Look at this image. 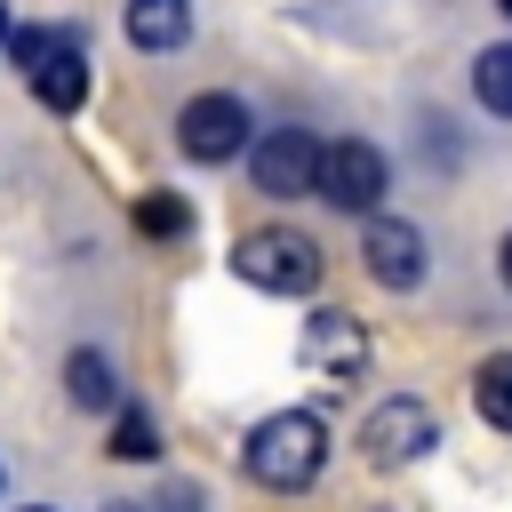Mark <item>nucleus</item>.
Wrapping results in <instances>:
<instances>
[{
    "mask_svg": "<svg viewBox=\"0 0 512 512\" xmlns=\"http://www.w3.org/2000/svg\"><path fill=\"white\" fill-rule=\"evenodd\" d=\"M24 512H48V504H24Z\"/></svg>",
    "mask_w": 512,
    "mask_h": 512,
    "instance_id": "22",
    "label": "nucleus"
},
{
    "mask_svg": "<svg viewBox=\"0 0 512 512\" xmlns=\"http://www.w3.org/2000/svg\"><path fill=\"white\" fill-rule=\"evenodd\" d=\"M104 456H120V464H152V456H160V432H152V416L120 408V416H112V440H104Z\"/></svg>",
    "mask_w": 512,
    "mask_h": 512,
    "instance_id": "15",
    "label": "nucleus"
},
{
    "mask_svg": "<svg viewBox=\"0 0 512 512\" xmlns=\"http://www.w3.org/2000/svg\"><path fill=\"white\" fill-rule=\"evenodd\" d=\"M496 8H504V16H512V0H496Z\"/></svg>",
    "mask_w": 512,
    "mask_h": 512,
    "instance_id": "21",
    "label": "nucleus"
},
{
    "mask_svg": "<svg viewBox=\"0 0 512 512\" xmlns=\"http://www.w3.org/2000/svg\"><path fill=\"white\" fill-rule=\"evenodd\" d=\"M232 272L256 280L264 296H312L320 288V240H304L296 224H264L232 248Z\"/></svg>",
    "mask_w": 512,
    "mask_h": 512,
    "instance_id": "2",
    "label": "nucleus"
},
{
    "mask_svg": "<svg viewBox=\"0 0 512 512\" xmlns=\"http://www.w3.org/2000/svg\"><path fill=\"white\" fill-rule=\"evenodd\" d=\"M496 272H504V288H512V232L496 240Z\"/></svg>",
    "mask_w": 512,
    "mask_h": 512,
    "instance_id": "17",
    "label": "nucleus"
},
{
    "mask_svg": "<svg viewBox=\"0 0 512 512\" xmlns=\"http://www.w3.org/2000/svg\"><path fill=\"white\" fill-rule=\"evenodd\" d=\"M312 192H320L328 208H344V216H368V208L384 200V152L360 144V136L320 144V176H312Z\"/></svg>",
    "mask_w": 512,
    "mask_h": 512,
    "instance_id": "3",
    "label": "nucleus"
},
{
    "mask_svg": "<svg viewBox=\"0 0 512 512\" xmlns=\"http://www.w3.org/2000/svg\"><path fill=\"white\" fill-rule=\"evenodd\" d=\"M136 224H144L152 240H168V232H184V224H192V208H184V200H160V192H152V200L136 208Z\"/></svg>",
    "mask_w": 512,
    "mask_h": 512,
    "instance_id": "16",
    "label": "nucleus"
},
{
    "mask_svg": "<svg viewBox=\"0 0 512 512\" xmlns=\"http://www.w3.org/2000/svg\"><path fill=\"white\" fill-rule=\"evenodd\" d=\"M128 40L136 48H184L192 40V0H128Z\"/></svg>",
    "mask_w": 512,
    "mask_h": 512,
    "instance_id": "9",
    "label": "nucleus"
},
{
    "mask_svg": "<svg viewBox=\"0 0 512 512\" xmlns=\"http://www.w3.org/2000/svg\"><path fill=\"white\" fill-rule=\"evenodd\" d=\"M472 96H480L496 120H512V40H496V48L472 56Z\"/></svg>",
    "mask_w": 512,
    "mask_h": 512,
    "instance_id": "13",
    "label": "nucleus"
},
{
    "mask_svg": "<svg viewBox=\"0 0 512 512\" xmlns=\"http://www.w3.org/2000/svg\"><path fill=\"white\" fill-rule=\"evenodd\" d=\"M64 392H72L80 408H120V376H112V360H104V352H88V344L64 360Z\"/></svg>",
    "mask_w": 512,
    "mask_h": 512,
    "instance_id": "11",
    "label": "nucleus"
},
{
    "mask_svg": "<svg viewBox=\"0 0 512 512\" xmlns=\"http://www.w3.org/2000/svg\"><path fill=\"white\" fill-rule=\"evenodd\" d=\"M360 256H368V280L376 288H416L424 280V232L408 216H376L360 232Z\"/></svg>",
    "mask_w": 512,
    "mask_h": 512,
    "instance_id": "7",
    "label": "nucleus"
},
{
    "mask_svg": "<svg viewBox=\"0 0 512 512\" xmlns=\"http://www.w3.org/2000/svg\"><path fill=\"white\" fill-rule=\"evenodd\" d=\"M72 48H80V40H72L64 24H8V64H16L24 80H32V72H48L56 56H72Z\"/></svg>",
    "mask_w": 512,
    "mask_h": 512,
    "instance_id": "10",
    "label": "nucleus"
},
{
    "mask_svg": "<svg viewBox=\"0 0 512 512\" xmlns=\"http://www.w3.org/2000/svg\"><path fill=\"white\" fill-rule=\"evenodd\" d=\"M176 144H184L192 160H232V152H248V112H240V96H192V104L176 112Z\"/></svg>",
    "mask_w": 512,
    "mask_h": 512,
    "instance_id": "5",
    "label": "nucleus"
},
{
    "mask_svg": "<svg viewBox=\"0 0 512 512\" xmlns=\"http://www.w3.org/2000/svg\"><path fill=\"white\" fill-rule=\"evenodd\" d=\"M168 512H200V496H192V488H176V496H168Z\"/></svg>",
    "mask_w": 512,
    "mask_h": 512,
    "instance_id": "18",
    "label": "nucleus"
},
{
    "mask_svg": "<svg viewBox=\"0 0 512 512\" xmlns=\"http://www.w3.org/2000/svg\"><path fill=\"white\" fill-rule=\"evenodd\" d=\"M312 176H320V136H312V128H272V136H256V184H264L272 200H304Z\"/></svg>",
    "mask_w": 512,
    "mask_h": 512,
    "instance_id": "6",
    "label": "nucleus"
},
{
    "mask_svg": "<svg viewBox=\"0 0 512 512\" xmlns=\"http://www.w3.org/2000/svg\"><path fill=\"white\" fill-rule=\"evenodd\" d=\"M472 408H480V424L512 432V352L480 360V376H472Z\"/></svg>",
    "mask_w": 512,
    "mask_h": 512,
    "instance_id": "14",
    "label": "nucleus"
},
{
    "mask_svg": "<svg viewBox=\"0 0 512 512\" xmlns=\"http://www.w3.org/2000/svg\"><path fill=\"white\" fill-rule=\"evenodd\" d=\"M0 40H8V8H0Z\"/></svg>",
    "mask_w": 512,
    "mask_h": 512,
    "instance_id": "20",
    "label": "nucleus"
},
{
    "mask_svg": "<svg viewBox=\"0 0 512 512\" xmlns=\"http://www.w3.org/2000/svg\"><path fill=\"white\" fill-rule=\"evenodd\" d=\"M360 448H368V464H376V472H400V464H416L424 448H440V424H432V408H424V400H384V408L368 416Z\"/></svg>",
    "mask_w": 512,
    "mask_h": 512,
    "instance_id": "4",
    "label": "nucleus"
},
{
    "mask_svg": "<svg viewBox=\"0 0 512 512\" xmlns=\"http://www.w3.org/2000/svg\"><path fill=\"white\" fill-rule=\"evenodd\" d=\"M304 360H312V368H328L336 384H352V376L368 368V336H360V320H352V312H336V304H328V312H312V328H304Z\"/></svg>",
    "mask_w": 512,
    "mask_h": 512,
    "instance_id": "8",
    "label": "nucleus"
},
{
    "mask_svg": "<svg viewBox=\"0 0 512 512\" xmlns=\"http://www.w3.org/2000/svg\"><path fill=\"white\" fill-rule=\"evenodd\" d=\"M112 512H152V504H112Z\"/></svg>",
    "mask_w": 512,
    "mask_h": 512,
    "instance_id": "19",
    "label": "nucleus"
},
{
    "mask_svg": "<svg viewBox=\"0 0 512 512\" xmlns=\"http://www.w3.org/2000/svg\"><path fill=\"white\" fill-rule=\"evenodd\" d=\"M32 96H40L48 112H80V104H88V64H80V48L56 56L48 72H32Z\"/></svg>",
    "mask_w": 512,
    "mask_h": 512,
    "instance_id": "12",
    "label": "nucleus"
},
{
    "mask_svg": "<svg viewBox=\"0 0 512 512\" xmlns=\"http://www.w3.org/2000/svg\"><path fill=\"white\" fill-rule=\"evenodd\" d=\"M240 464H248L264 488H304V480H320V464H328V424L304 416V408H280V416H264V424L248 432Z\"/></svg>",
    "mask_w": 512,
    "mask_h": 512,
    "instance_id": "1",
    "label": "nucleus"
}]
</instances>
